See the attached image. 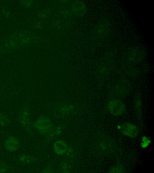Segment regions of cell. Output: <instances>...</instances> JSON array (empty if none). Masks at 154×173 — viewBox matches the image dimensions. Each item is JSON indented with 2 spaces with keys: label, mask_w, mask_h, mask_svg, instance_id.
Returning a JSON list of instances; mask_svg holds the SVG:
<instances>
[{
  "label": "cell",
  "mask_w": 154,
  "mask_h": 173,
  "mask_svg": "<svg viewBox=\"0 0 154 173\" xmlns=\"http://www.w3.org/2000/svg\"><path fill=\"white\" fill-rule=\"evenodd\" d=\"M73 105L69 104H62L55 108L54 114L57 117H63L69 115L74 110Z\"/></svg>",
  "instance_id": "277c9868"
},
{
  "label": "cell",
  "mask_w": 154,
  "mask_h": 173,
  "mask_svg": "<svg viewBox=\"0 0 154 173\" xmlns=\"http://www.w3.org/2000/svg\"><path fill=\"white\" fill-rule=\"evenodd\" d=\"M32 2L29 1H22L20 2V5L24 7H27L30 6Z\"/></svg>",
  "instance_id": "9a60e30c"
},
{
  "label": "cell",
  "mask_w": 154,
  "mask_h": 173,
  "mask_svg": "<svg viewBox=\"0 0 154 173\" xmlns=\"http://www.w3.org/2000/svg\"><path fill=\"white\" fill-rule=\"evenodd\" d=\"M12 167L8 164L0 161V173H7L12 170Z\"/></svg>",
  "instance_id": "7c38bea8"
},
{
  "label": "cell",
  "mask_w": 154,
  "mask_h": 173,
  "mask_svg": "<svg viewBox=\"0 0 154 173\" xmlns=\"http://www.w3.org/2000/svg\"><path fill=\"white\" fill-rule=\"evenodd\" d=\"M108 109L111 113L115 115H119L125 111V106L120 101L113 100L111 101L108 104Z\"/></svg>",
  "instance_id": "8992f818"
},
{
  "label": "cell",
  "mask_w": 154,
  "mask_h": 173,
  "mask_svg": "<svg viewBox=\"0 0 154 173\" xmlns=\"http://www.w3.org/2000/svg\"><path fill=\"white\" fill-rule=\"evenodd\" d=\"M121 130L124 134L132 137L136 136L138 132V129L136 126L128 123L122 125Z\"/></svg>",
  "instance_id": "52a82bcc"
},
{
  "label": "cell",
  "mask_w": 154,
  "mask_h": 173,
  "mask_svg": "<svg viewBox=\"0 0 154 173\" xmlns=\"http://www.w3.org/2000/svg\"><path fill=\"white\" fill-rule=\"evenodd\" d=\"M96 36L99 38H104L106 37L110 30L109 23L105 20L99 21L97 24L95 29Z\"/></svg>",
  "instance_id": "5b68a950"
},
{
  "label": "cell",
  "mask_w": 154,
  "mask_h": 173,
  "mask_svg": "<svg viewBox=\"0 0 154 173\" xmlns=\"http://www.w3.org/2000/svg\"><path fill=\"white\" fill-rule=\"evenodd\" d=\"M11 123V120L5 114L0 112V126L6 127Z\"/></svg>",
  "instance_id": "8fae6325"
},
{
  "label": "cell",
  "mask_w": 154,
  "mask_h": 173,
  "mask_svg": "<svg viewBox=\"0 0 154 173\" xmlns=\"http://www.w3.org/2000/svg\"><path fill=\"white\" fill-rule=\"evenodd\" d=\"M47 171V172H52L51 171H52V169L50 168V167H47L46 168H45V169H44L43 171H45V172L46 171Z\"/></svg>",
  "instance_id": "e0dca14e"
},
{
  "label": "cell",
  "mask_w": 154,
  "mask_h": 173,
  "mask_svg": "<svg viewBox=\"0 0 154 173\" xmlns=\"http://www.w3.org/2000/svg\"><path fill=\"white\" fill-rule=\"evenodd\" d=\"M61 168L64 172L67 173L70 171L71 167L69 163L67 162H64L61 164Z\"/></svg>",
  "instance_id": "4fadbf2b"
},
{
  "label": "cell",
  "mask_w": 154,
  "mask_h": 173,
  "mask_svg": "<svg viewBox=\"0 0 154 173\" xmlns=\"http://www.w3.org/2000/svg\"><path fill=\"white\" fill-rule=\"evenodd\" d=\"M33 126L40 133L48 135L53 129L52 123L48 118L42 117L34 122Z\"/></svg>",
  "instance_id": "3957f363"
},
{
  "label": "cell",
  "mask_w": 154,
  "mask_h": 173,
  "mask_svg": "<svg viewBox=\"0 0 154 173\" xmlns=\"http://www.w3.org/2000/svg\"><path fill=\"white\" fill-rule=\"evenodd\" d=\"M29 35L24 31L13 34L0 45V53L10 52L30 43L32 38Z\"/></svg>",
  "instance_id": "6da1fadb"
},
{
  "label": "cell",
  "mask_w": 154,
  "mask_h": 173,
  "mask_svg": "<svg viewBox=\"0 0 154 173\" xmlns=\"http://www.w3.org/2000/svg\"><path fill=\"white\" fill-rule=\"evenodd\" d=\"M18 120L20 125L29 134L32 133V124L30 111L28 105H24L21 109L19 114Z\"/></svg>",
  "instance_id": "7a4b0ae2"
},
{
  "label": "cell",
  "mask_w": 154,
  "mask_h": 173,
  "mask_svg": "<svg viewBox=\"0 0 154 173\" xmlns=\"http://www.w3.org/2000/svg\"><path fill=\"white\" fill-rule=\"evenodd\" d=\"M3 133L1 129H0V133Z\"/></svg>",
  "instance_id": "ac0fdd59"
},
{
  "label": "cell",
  "mask_w": 154,
  "mask_h": 173,
  "mask_svg": "<svg viewBox=\"0 0 154 173\" xmlns=\"http://www.w3.org/2000/svg\"><path fill=\"white\" fill-rule=\"evenodd\" d=\"M66 142L63 140L56 141L53 144V149L55 153L59 155L65 154L68 148Z\"/></svg>",
  "instance_id": "9c48e42d"
},
{
  "label": "cell",
  "mask_w": 154,
  "mask_h": 173,
  "mask_svg": "<svg viewBox=\"0 0 154 173\" xmlns=\"http://www.w3.org/2000/svg\"><path fill=\"white\" fill-rule=\"evenodd\" d=\"M74 153V150L71 147H68L65 154L69 157H71Z\"/></svg>",
  "instance_id": "5bb4252c"
},
{
  "label": "cell",
  "mask_w": 154,
  "mask_h": 173,
  "mask_svg": "<svg viewBox=\"0 0 154 173\" xmlns=\"http://www.w3.org/2000/svg\"><path fill=\"white\" fill-rule=\"evenodd\" d=\"M2 12L5 17H8L10 16V13L9 11L6 10L5 9H2Z\"/></svg>",
  "instance_id": "2e32d148"
},
{
  "label": "cell",
  "mask_w": 154,
  "mask_h": 173,
  "mask_svg": "<svg viewBox=\"0 0 154 173\" xmlns=\"http://www.w3.org/2000/svg\"><path fill=\"white\" fill-rule=\"evenodd\" d=\"M17 161L19 163L24 164H30L35 161L33 156L27 154L21 155L17 157Z\"/></svg>",
  "instance_id": "30bf717a"
},
{
  "label": "cell",
  "mask_w": 154,
  "mask_h": 173,
  "mask_svg": "<svg viewBox=\"0 0 154 173\" xmlns=\"http://www.w3.org/2000/svg\"><path fill=\"white\" fill-rule=\"evenodd\" d=\"M100 139V141L98 142L97 147L99 151L101 152V153L108 154L112 147V142L109 138Z\"/></svg>",
  "instance_id": "ba28073f"
}]
</instances>
